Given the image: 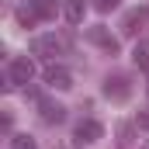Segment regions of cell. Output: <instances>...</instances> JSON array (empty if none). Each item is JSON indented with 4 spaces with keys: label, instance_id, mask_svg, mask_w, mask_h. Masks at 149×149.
I'll return each instance as SVG.
<instances>
[{
    "label": "cell",
    "instance_id": "obj_1",
    "mask_svg": "<svg viewBox=\"0 0 149 149\" xmlns=\"http://www.w3.org/2000/svg\"><path fill=\"white\" fill-rule=\"evenodd\" d=\"M31 76H35V63H31V59H14L10 70H7V83H3V90L24 87V83H31Z\"/></svg>",
    "mask_w": 149,
    "mask_h": 149
},
{
    "label": "cell",
    "instance_id": "obj_2",
    "mask_svg": "<svg viewBox=\"0 0 149 149\" xmlns=\"http://www.w3.org/2000/svg\"><path fill=\"white\" fill-rule=\"evenodd\" d=\"M31 52H35V56H49V59H56V56L66 52V42L56 38V35H42V38L31 42Z\"/></svg>",
    "mask_w": 149,
    "mask_h": 149
},
{
    "label": "cell",
    "instance_id": "obj_3",
    "mask_svg": "<svg viewBox=\"0 0 149 149\" xmlns=\"http://www.w3.org/2000/svg\"><path fill=\"white\" fill-rule=\"evenodd\" d=\"M146 21H149V7H132V10L121 17V31H125V35H139V31L146 28Z\"/></svg>",
    "mask_w": 149,
    "mask_h": 149
},
{
    "label": "cell",
    "instance_id": "obj_4",
    "mask_svg": "<svg viewBox=\"0 0 149 149\" xmlns=\"http://www.w3.org/2000/svg\"><path fill=\"white\" fill-rule=\"evenodd\" d=\"M42 80L52 87V90H70L73 87V76H70V70H63V66H45V73H42Z\"/></svg>",
    "mask_w": 149,
    "mask_h": 149
},
{
    "label": "cell",
    "instance_id": "obj_5",
    "mask_svg": "<svg viewBox=\"0 0 149 149\" xmlns=\"http://www.w3.org/2000/svg\"><path fill=\"white\" fill-rule=\"evenodd\" d=\"M87 38H90L94 45H101L104 52H111V56L118 52V38H114L111 31L104 28V24H94V28H87Z\"/></svg>",
    "mask_w": 149,
    "mask_h": 149
},
{
    "label": "cell",
    "instance_id": "obj_6",
    "mask_svg": "<svg viewBox=\"0 0 149 149\" xmlns=\"http://www.w3.org/2000/svg\"><path fill=\"white\" fill-rule=\"evenodd\" d=\"M104 94H108L111 101H128V94H132L128 76H108V80H104Z\"/></svg>",
    "mask_w": 149,
    "mask_h": 149
},
{
    "label": "cell",
    "instance_id": "obj_7",
    "mask_svg": "<svg viewBox=\"0 0 149 149\" xmlns=\"http://www.w3.org/2000/svg\"><path fill=\"white\" fill-rule=\"evenodd\" d=\"M104 135V128H101V121H94V118H83L80 125H76V139L80 142H97Z\"/></svg>",
    "mask_w": 149,
    "mask_h": 149
},
{
    "label": "cell",
    "instance_id": "obj_8",
    "mask_svg": "<svg viewBox=\"0 0 149 149\" xmlns=\"http://www.w3.org/2000/svg\"><path fill=\"white\" fill-rule=\"evenodd\" d=\"M38 111H42V121L45 125H59L66 118V108L63 104H52V101H38Z\"/></svg>",
    "mask_w": 149,
    "mask_h": 149
},
{
    "label": "cell",
    "instance_id": "obj_9",
    "mask_svg": "<svg viewBox=\"0 0 149 149\" xmlns=\"http://www.w3.org/2000/svg\"><path fill=\"white\" fill-rule=\"evenodd\" d=\"M14 17H17V24H21V28H35L38 21H42V17H38V10L31 7V0H28V3H21Z\"/></svg>",
    "mask_w": 149,
    "mask_h": 149
},
{
    "label": "cell",
    "instance_id": "obj_10",
    "mask_svg": "<svg viewBox=\"0 0 149 149\" xmlns=\"http://www.w3.org/2000/svg\"><path fill=\"white\" fill-rule=\"evenodd\" d=\"M83 10H87L83 0H63V14H66L70 24H80V21H83Z\"/></svg>",
    "mask_w": 149,
    "mask_h": 149
},
{
    "label": "cell",
    "instance_id": "obj_11",
    "mask_svg": "<svg viewBox=\"0 0 149 149\" xmlns=\"http://www.w3.org/2000/svg\"><path fill=\"white\" fill-rule=\"evenodd\" d=\"M132 59H135V66H139V70H146V73H149V42H135Z\"/></svg>",
    "mask_w": 149,
    "mask_h": 149
},
{
    "label": "cell",
    "instance_id": "obj_12",
    "mask_svg": "<svg viewBox=\"0 0 149 149\" xmlns=\"http://www.w3.org/2000/svg\"><path fill=\"white\" fill-rule=\"evenodd\" d=\"M31 7L38 10V17H42V21L56 17V0H31Z\"/></svg>",
    "mask_w": 149,
    "mask_h": 149
},
{
    "label": "cell",
    "instance_id": "obj_13",
    "mask_svg": "<svg viewBox=\"0 0 149 149\" xmlns=\"http://www.w3.org/2000/svg\"><path fill=\"white\" fill-rule=\"evenodd\" d=\"M10 149H38V146H35V139H28V135H14Z\"/></svg>",
    "mask_w": 149,
    "mask_h": 149
},
{
    "label": "cell",
    "instance_id": "obj_14",
    "mask_svg": "<svg viewBox=\"0 0 149 149\" xmlns=\"http://www.w3.org/2000/svg\"><path fill=\"white\" fill-rule=\"evenodd\" d=\"M94 7H97L101 14H108V10H114V7H118V0H94Z\"/></svg>",
    "mask_w": 149,
    "mask_h": 149
},
{
    "label": "cell",
    "instance_id": "obj_15",
    "mask_svg": "<svg viewBox=\"0 0 149 149\" xmlns=\"http://www.w3.org/2000/svg\"><path fill=\"white\" fill-rule=\"evenodd\" d=\"M146 149H149V146H146Z\"/></svg>",
    "mask_w": 149,
    "mask_h": 149
}]
</instances>
